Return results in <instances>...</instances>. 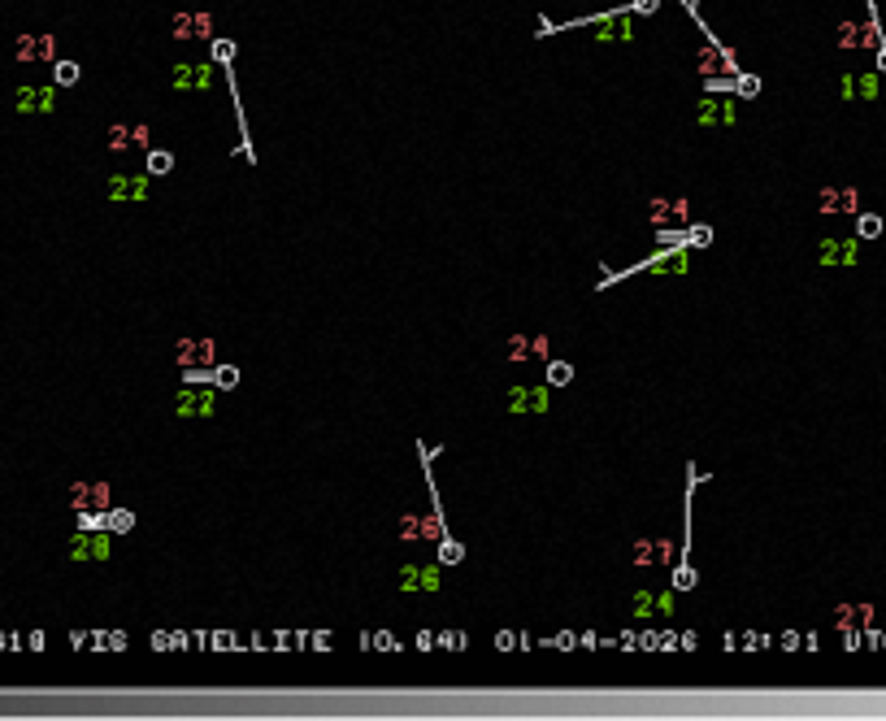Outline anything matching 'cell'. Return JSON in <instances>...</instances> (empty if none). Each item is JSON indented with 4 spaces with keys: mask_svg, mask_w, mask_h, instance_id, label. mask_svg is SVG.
<instances>
[{
    "mask_svg": "<svg viewBox=\"0 0 886 721\" xmlns=\"http://www.w3.org/2000/svg\"><path fill=\"white\" fill-rule=\"evenodd\" d=\"M109 530H79L70 534V561H109Z\"/></svg>",
    "mask_w": 886,
    "mask_h": 721,
    "instance_id": "1",
    "label": "cell"
},
{
    "mask_svg": "<svg viewBox=\"0 0 886 721\" xmlns=\"http://www.w3.org/2000/svg\"><path fill=\"white\" fill-rule=\"evenodd\" d=\"M14 109L26 114V118L31 114H52V109H57V87H31L26 83V87L14 91Z\"/></svg>",
    "mask_w": 886,
    "mask_h": 721,
    "instance_id": "2",
    "label": "cell"
},
{
    "mask_svg": "<svg viewBox=\"0 0 886 721\" xmlns=\"http://www.w3.org/2000/svg\"><path fill=\"white\" fill-rule=\"evenodd\" d=\"M213 409H217V392L213 387H200V392H179V404H174V413L179 417H213Z\"/></svg>",
    "mask_w": 886,
    "mask_h": 721,
    "instance_id": "3",
    "label": "cell"
},
{
    "mask_svg": "<svg viewBox=\"0 0 886 721\" xmlns=\"http://www.w3.org/2000/svg\"><path fill=\"white\" fill-rule=\"evenodd\" d=\"M209 79H213V66H209V61H200V66H179V70H174V87H183V91H204Z\"/></svg>",
    "mask_w": 886,
    "mask_h": 721,
    "instance_id": "4",
    "label": "cell"
},
{
    "mask_svg": "<svg viewBox=\"0 0 886 721\" xmlns=\"http://www.w3.org/2000/svg\"><path fill=\"white\" fill-rule=\"evenodd\" d=\"M821 265H856V239H825Z\"/></svg>",
    "mask_w": 886,
    "mask_h": 721,
    "instance_id": "5",
    "label": "cell"
},
{
    "mask_svg": "<svg viewBox=\"0 0 886 721\" xmlns=\"http://www.w3.org/2000/svg\"><path fill=\"white\" fill-rule=\"evenodd\" d=\"M509 409H513V413H543V409H547V387H534V392H530V387H517L513 400H509Z\"/></svg>",
    "mask_w": 886,
    "mask_h": 721,
    "instance_id": "6",
    "label": "cell"
},
{
    "mask_svg": "<svg viewBox=\"0 0 886 721\" xmlns=\"http://www.w3.org/2000/svg\"><path fill=\"white\" fill-rule=\"evenodd\" d=\"M400 587H404V591H439V570L409 565V570L400 574Z\"/></svg>",
    "mask_w": 886,
    "mask_h": 721,
    "instance_id": "7",
    "label": "cell"
},
{
    "mask_svg": "<svg viewBox=\"0 0 886 721\" xmlns=\"http://www.w3.org/2000/svg\"><path fill=\"white\" fill-rule=\"evenodd\" d=\"M52 61V39L44 35V39H35V35H26V39H18V61Z\"/></svg>",
    "mask_w": 886,
    "mask_h": 721,
    "instance_id": "8",
    "label": "cell"
},
{
    "mask_svg": "<svg viewBox=\"0 0 886 721\" xmlns=\"http://www.w3.org/2000/svg\"><path fill=\"white\" fill-rule=\"evenodd\" d=\"M109 196H114V200H126V196H131V200H144V179H122V174H118L114 183H109Z\"/></svg>",
    "mask_w": 886,
    "mask_h": 721,
    "instance_id": "9",
    "label": "cell"
},
{
    "mask_svg": "<svg viewBox=\"0 0 886 721\" xmlns=\"http://www.w3.org/2000/svg\"><path fill=\"white\" fill-rule=\"evenodd\" d=\"M461 561H465V547L443 534V539H439V565H461Z\"/></svg>",
    "mask_w": 886,
    "mask_h": 721,
    "instance_id": "10",
    "label": "cell"
},
{
    "mask_svg": "<svg viewBox=\"0 0 886 721\" xmlns=\"http://www.w3.org/2000/svg\"><path fill=\"white\" fill-rule=\"evenodd\" d=\"M170 170H174V152L152 148V152H148V174H170Z\"/></svg>",
    "mask_w": 886,
    "mask_h": 721,
    "instance_id": "11",
    "label": "cell"
},
{
    "mask_svg": "<svg viewBox=\"0 0 886 721\" xmlns=\"http://www.w3.org/2000/svg\"><path fill=\"white\" fill-rule=\"evenodd\" d=\"M856 235H860V239H877V235H882V217H877V213H860V217H856Z\"/></svg>",
    "mask_w": 886,
    "mask_h": 721,
    "instance_id": "12",
    "label": "cell"
},
{
    "mask_svg": "<svg viewBox=\"0 0 886 721\" xmlns=\"http://www.w3.org/2000/svg\"><path fill=\"white\" fill-rule=\"evenodd\" d=\"M569 378H574V369H569L565 361H547V382H552V387H565Z\"/></svg>",
    "mask_w": 886,
    "mask_h": 721,
    "instance_id": "13",
    "label": "cell"
},
{
    "mask_svg": "<svg viewBox=\"0 0 886 721\" xmlns=\"http://www.w3.org/2000/svg\"><path fill=\"white\" fill-rule=\"evenodd\" d=\"M131 526H135V513H126V509L109 513V534H122V530H131Z\"/></svg>",
    "mask_w": 886,
    "mask_h": 721,
    "instance_id": "14",
    "label": "cell"
},
{
    "mask_svg": "<svg viewBox=\"0 0 886 721\" xmlns=\"http://www.w3.org/2000/svg\"><path fill=\"white\" fill-rule=\"evenodd\" d=\"M213 382L222 387V392H227V387L239 382V369H235V365H217V369H213Z\"/></svg>",
    "mask_w": 886,
    "mask_h": 721,
    "instance_id": "15",
    "label": "cell"
},
{
    "mask_svg": "<svg viewBox=\"0 0 886 721\" xmlns=\"http://www.w3.org/2000/svg\"><path fill=\"white\" fill-rule=\"evenodd\" d=\"M79 83V66L74 61H57V87H74Z\"/></svg>",
    "mask_w": 886,
    "mask_h": 721,
    "instance_id": "16",
    "label": "cell"
},
{
    "mask_svg": "<svg viewBox=\"0 0 886 721\" xmlns=\"http://www.w3.org/2000/svg\"><path fill=\"white\" fill-rule=\"evenodd\" d=\"M695 587V570L691 565H678L674 570V591H691Z\"/></svg>",
    "mask_w": 886,
    "mask_h": 721,
    "instance_id": "17",
    "label": "cell"
},
{
    "mask_svg": "<svg viewBox=\"0 0 886 721\" xmlns=\"http://www.w3.org/2000/svg\"><path fill=\"white\" fill-rule=\"evenodd\" d=\"M682 239H691L695 248H708V244H712V231H708V227H695V231H682Z\"/></svg>",
    "mask_w": 886,
    "mask_h": 721,
    "instance_id": "18",
    "label": "cell"
},
{
    "mask_svg": "<svg viewBox=\"0 0 886 721\" xmlns=\"http://www.w3.org/2000/svg\"><path fill=\"white\" fill-rule=\"evenodd\" d=\"M213 57H217V66H231V57H235V44L217 39V44H213Z\"/></svg>",
    "mask_w": 886,
    "mask_h": 721,
    "instance_id": "19",
    "label": "cell"
},
{
    "mask_svg": "<svg viewBox=\"0 0 886 721\" xmlns=\"http://www.w3.org/2000/svg\"><path fill=\"white\" fill-rule=\"evenodd\" d=\"M439 647H448V652H461V647H465V635H461V630H448V635H439Z\"/></svg>",
    "mask_w": 886,
    "mask_h": 721,
    "instance_id": "20",
    "label": "cell"
},
{
    "mask_svg": "<svg viewBox=\"0 0 886 721\" xmlns=\"http://www.w3.org/2000/svg\"><path fill=\"white\" fill-rule=\"evenodd\" d=\"M374 647H382V652H400V643H396L392 635H387V630H382V635H374Z\"/></svg>",
    "mask_w": 886,
    "mask_h": 721,
    "instance_id": "21",
    "label": "cell"
},
{
    "mask_svg": "<svg viewBox=\"0 0 886 721\" xmlns=\"http://www.w3.org/2000/svg\"><path fill=\"white\" fill-rule=\"evenodd\" d=\"M656 5H660V0H634L630 14H656Z\"/></svg>",
    "mask_w": 886,
    "mask_h": 721,
    "instance_id": "22",
    "label": "cell"
},
{
    "mask_svg": "<svg viewBox=\"0 0 886 721\" xmlns=\"http://www.w3.org/2000/svg\"><path fill=\"white\" fill-rule=\"evenodd\" d=\"M739 91H743V96H756V91H760V83H756V79H739Z\"/></svg>",
    "mask_w": 886,
    "mask_h": 721,
    "instance_id": "23",
    "label": "cell"
},
{
    "mask_svg": "<svg viewBox=\"0 0 886 721\" xmlns=\"http://www.w3.org/2000/svg\"><path fill=\"white\" fill-rule=\"evenodd\" d=\"M495 647L509 652V647H513V635H509V630H500V635H495Z\"/></svg>",
    "mask_w": 886,
    "mask_h": 721,
    "instance_id": "24",
    "label": "cell"
},
{
    "mask_svg": "<svg viewBox=\"0 0 886 721\" xmlns=\"http://www.w3.org/2000/svg\"><path fill=\"white\" fill-rule=\"evenodd\" d=\"M877 66H882V70H886V48H882V52H877Z\"/></svg>",
    "mask_w": 886,
    "mask_h": 721,
    "instance_id": "25",
    "label": "cell"
},
{
    "mask_svg": "<svg viewBox=\"0 0 886 721\" xmlns=\"http://www.w3.org/2000/svg\"><path fill=\"white\" fill-rule=\"evenodd\" d=\"M5 643H9V635H0V647H5Z\"/></svg>",
    "mask_w": 886,
    "mask_h": 721,
    "instance_id": "26",
    "label": "cell"
},
{
    "mask_svg": "<svg viewBox=\"0 0 886 721\" xmlns=\"http://www.w3.org/2000/svg\"><path fill=\"white\" fill-rule=\"evenodd\" d=\"M882 647H886V635H882Z\"/></svg>",
    "mask_w": 886,
    "mask_h": 721,
    "instance_id": "27",
    "label": "cell"
}]
</instances>
